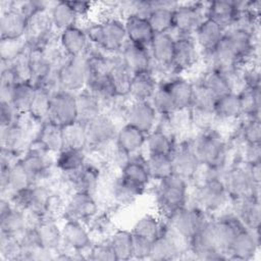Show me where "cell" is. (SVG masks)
I'll return each instance as SVG.
<instances>
[{
    "instance_id": "obj_3",
    "label": "cell",
    "mask_w": 261,
    "mask_h": 261,
    "mask_svg": "<svg viewBox=\"0 0 261 261\" xmlns=\"http://www.w3.org/2000/svg\"><path fill=\"white\" fill-rule=\"evenodd\" d=\"M155 196L160 212L167 218L172 212L187 205L188 180L171 174L158 181Z\"/></svg>"
},
{
    "instance_id": "obj_34",
    "label": "cell",
    "mask_w": 261,
    "mask_h": 261,
    "mask_svg": "<svg viewBox=\"0 0 261 261\" xmlns=\"http://www.w3.org/2000/svg\"><path fill=\"white\" fill-rule=\"evenodd\" d=\"M108 75L114 87L116 96L119 98L128 96L130 82L134 73L123 63L121 57H113Z\"/></svg>"
},
{
    "instance_id": "obj_11",
    "label": "cell",
    "mask_w": 261,
    "mask_h": 261,
    "mask_svg": "<svg viewBox=\"0 0 261 261\" xmlns=\"http://www.w3.org/2000/svg\"><path fill=\"white\" fill-rule=\"evenodd\" d=\"M98 213V203L95 196L73 192L64 206V216L66 219H73L81 222L90 221Z\"/></svg>"
},
{
    "instance_id": "obj_48",
    "label": "cell",
    "mask_w": 261,
    "mask_h": 261,
    "mask_svg": "<svg viewBox=\"0 0 261 261\" xmlns=\"http://www.w3.org/2000/svg\"><path fill=\"white\" fill-rule=\"evenodd\" d=\"M162 230V221L152 214H146L139 218L133 226L132 232L154 241Z\"/></svg>"
},
{
    "instance_id": "obj_36",
    "label": "cell",
    "mask_w": 261,
    "mask_h": 261,
    "mask_svg": "<svg viewBox=\"0 0 261 261\" xmlns=\"http://www.w3.org/2000/svg\"><path fill=\"white\" fill-rule=\"evenodd\" d=\"M37 140L49 153H58L64 148L62 126L45 120L39 130Z\"/></svg>"
},
{
    "instance_id": "obj_10",
    "label": "cell",
    "mask_w": 261,
    "mask_h": 261,
    "mask_svg": "<svg viewBox=\"0 0 261 261\" xmlns=\"http://www.w3.org/2000/svg\"><path fill=\"white\" fill-rule=\"evenodd\" d=\"M173 174L186 180H192L199 166L201 165L192 145V141H182L175 144L170 155Z\"/></svg>"
},
{
    "instance_id": "obj_25",
    "label": "cell",
    "mask_w": 261,
    "mask_h": 261,
    "mask_svg": "<svg viewBox=\"0 0 261 261\" xmlns=\"http://www.w3.org/2000/svg\"><path fill=\"white\" fill-rule=\"evenodd\" d=\"M161 85H163L170 93L176 110L190 109L192 107L194 97L193 83L181 76H172L162 82Z\"/></svg>"
},
{
    "instance_id": "obj_4",
    "label": "cell",
    "mask_w": 261,
    "mask_h": 261,
    "mask_svg": "<svg viewBox=\"0 0 261 261\" xmlns=\"http://www.w3.org/2000/svg\"><path fill=\"white\" fill-rule=\"evenodd\" d=\"M223 182L231 201L247 197H259L260 184L254 180L250 165L241 159L224 170Z\"/></svg>"
},
{
    "instance_id": "obj_12",
    "label": "cell",
    "mask_w": 261,
    "mask_h": 261,
    "mask_svg": "<svg viewBox=\"0 0 261 261\" xmlns=\"http://www.w3.org/2000/svg\"><path fill=\"white\" fill-rule=\"evenodd\" d=\"M157 119V112L150 101H135L127 104L124 120L125 123L130 124L146 135L155 128Z\"/></svg>"
},
{
    "instance_id": "obj_51",
    "label": "cell",
    "mask_w": 261,
    "mask_h": 261,
    "mask_svg": "<svg viewBox=\"0 0 261 261\" xmlns=\"http://www.w3.org/2000/svg\"><path fill=\"white\" fill-rule=\"evenodd\" d=\"M194 86V97H193V104L190 109L200 112L206 113H214V104L216 98L213 96L212 93L209 92L199 81Z\"/></svg>"
},
{
    "instance_id": "obj_59",
    "label": "cell",
    "mask_w": 261,
    "mask_h": 261,
    "mask_svg": "<svg viewBox=\"0 0 261 261\" xmlns=\"http://www.w3.org/2000/svg\"><path fill=\"white\" fill-rule=\"evenodd\" d=\"M19 113L11 103L0 102V122L1 126H7L16 122Z\"/></svg>"
},
{
    "instance_id": "obj_42",
    "label": "cell",
    "mask_w": 261,
    "mask_h": 261,
    "mask_svg": "<svg viewBox=\"0 0 261 261\" xmlns=\"http://www.w3.org/2000/svg\"><path fill=\"white\" fill-rule=\"evenodd\" d=\"M36 91V86L30 81L19 82L15 85L11 97V104L19 114L28 113L30 111Z\"/></svg>"
},
{
    "instance_id": "obj_52",
    "label": "cell",
    "mask_w": 261,
    "mask_h": 261,
    "mask_svg": "<svg viewBox=\"0 0 261 261\" xmlns=\"http://www.w3.org/2000/svg\"><path fill=\"white\" fill-rule=\"evenodd\" d=\"M151 104L157 114H160V116H169L176 110L174 101L170 93L161 84L158 85L154 95L152 96Z\"/></svg>"
},
{
    "instance_id": "obj_21",
    "label": "cell",
    "mask_w": 261,
    "mask_h": 261,
    "mask_svg": "<svg viewBox=\"0 0 261 261\" xmlns=\"http://www.w3.org/2000/svg\"><path fill=\"white\" fill-rule=\"evenodd\" d=\"M120 52L123 63L134 74L151 70L152 57L148 47L127 41Z\"/></svg>"
},
{
    "instance_id": "obj_7",
    "label": "cell",
    "mask_w": 261,
    "mask_h": 261,
    "mask_svg": "<svg viewBox=\"0 0 261 261\" xmlns=\"http://www.w3.org/2000/svg\"><path fill=\"white\" fill-rule=\"evenodd\" d=\"M209 219L208 213L200 209L199 207L182 206L172 212L166 221L182 237L190 239L201 228V226Z\"/></svg>"
},
{
    "instance_id": "obj_33",
    "label": "cell",
    "mask_w": 261,
    "mask_h": 261,
    "mask_svg": "<svg viewBox=\"0 0 261 261\" xmlns=\"http://www.w3.org/2000/svg\"><path fill=\"white\" fill-rule=\"evenodd\" d=\"M36 230L42 248L53 253L60 250L63 244L62 233L53 218L44 217L36 226Z\"/></svg>"
},
{
    "instance_id": "obj_38",
    "label": "cell",
    "mask_w": 261,
    "mask_h": 261,
    "mask_svg": "<svg viewBox=\"0 0 261 261\" xmlns=\"http://www.w3.org/2000/svg\"><path fill=\"white\" fill-rule=\"evenodd\" d=\"M120 174L146 188L150 181V175L147 169L146 164V157H143L141 154L137 153L130 156L128 162L123 166V168L120 170Z\"/></svg>"
},
{
    "instance_id": "obj_50",
    "label": "cell",
    "mask_w": 261,
    "mask_h": 261,
    "mask_svg": "<svg viewBox=\"0 0 261 261\" xmlns=\"http://www.w3.org/2000/svg\"><path fill=\"white\" fill-rule=\"evenodd\" d=\"M30 69L31 82L35 85L45 75H47L52 69L56 68L52 66L41 49H30Z\"/></svg>"
},
{
    "instance_id": "obj_44",
    "label": "cell",
    "mask_w": 261,
    "mask_h": 261,
    "mask_svg": "<svg viewBox=\"0 0 261 261\" xmlns=\"http://www.w3.org/2000/svg\"><path fill=\"white\" fill-rule=\"evenodd\" d=\"M146 164L151 179L159 181L173 174L170 155L148 154L146 157Z\"/></svg>"
},
{
    "instance_id": "obj_24",
    "label": "cell",
    "mask_w": 261,
    "mask_h": 261,
    "mask_svg": "<svg viewBox=\"0 0 261 261\" xmlns=\"http://www.w3.org/2000/svg\"><path fill=\"white\" fill-rule=\"evenodd\" d=\"M152 59L158 67L172 66L174 54V37L169 33L155 34L149 46Z\"/></svg>"
},
{
    "instance_id": "obj_29",
    "label": "cell",
    "mask_w": 261,
    "mask_h": 261,
    "mask_svg": "<svg viewBox=\"0 0 261 261\" xmlns=\"http://www.w3.org/2000/svg\"><path fill=\"white\" fill-rule=\"evenodd\" d=\"M29 139H31V136L17 122L1 126V149H6L20 155L24 148L28 149L32 143Z\"/></svg>"
},
{
    "instance_id": "obj_5",
    "label": "cell",
    "mask_w": 261,
    "mask_h": 261,
    "mask_svg": "<svg viewBox=\"0 0 261 261\" xmlns=\"http://www.w3.org/2000/svg\"><path fill=\"white\" fill-rule=\"evenodd\" d=\"M86 130L89 148L96 152H103L107 147L115 142L117 127L114 119L107 113L102 112L83 123Z\"/></svg>"
},
{
    "instance_id": "obj_2",
    "label": "cell",
    "mask_w": 261,
    "mask_h": 261,
    "mask_svg": "<svg viewBox=\"0 0 261 261\" xmlns=\"http://www.w3.org/2000/svg\"><path fill=\"white\" fill-rule=\"evenodd\" d=\"M85 33L90 44L107 53L121 51L127 42L123 21L117 17H107L100 22L92 23L85 30Z\"/></svg>"
},
{
    "instance_id": "obj_6",
    "label": "cell",
    "mask_w": 261,
    "mask_h": 261,
    "mask_svg": "<svg viewBox=\"0 0 261 261\" xmlns=\"http://www.w3.org/2000/svg\"><path fill=\"white\" fill-rule=\"evenodd\" d=\"M61 89L73 94L86 88L89 77V67L86 55L68 57L65 62L57 68Z\"/></svg>"
},
{
    "instance_id": "obj_19",
    "label": "cell",
    "mask_w": 261,
    "mask_h": 261,
    "mask_svg": "<svg viewBox=\"0 0 261 261\" xmlns=\"http://www.w3.org/2000/svg\"><path fill=\"white\" fill-rule=\"evenodd\" d=\"M233 202V213L241 220L244 226L251 230L260 229L261 221V208L259 197H247Z\"/></svg>"
},
{
    "instance_id": "obj_46",
    "label": "cell",
    "mask_w": 261,
    "mask_h": 261,
    "mask_svg": "<svg viewBox=\"0 0 261 261\" xmlns=\"http://www.w3.org/2000/svg\"><path fill=\"white\" fill-rule=\"evenodd\" d=\"M64 148L84 150L87 148V137L85 126L80 121H74L70 124L62 126Z\"/></svg>"
},
{
    "instance_id": "obj_35",
    "label": "cell",
    "mask_w": 261,
    "mask_h": 261,
    "mask_svg": "<svg viewBox=\"0 0 261 261\" xmlns=\"http://www.w3.org/2000/svg\"><path fill=\"white\" fill-rule=\"evenodd\" d=\"M216 120H234L242 117V105L238 93L230 92L216 99L213 109Z\"/></svg>"
},
{
    "instance_id": "obj_20",
    "label": "cell",
    "mask_w": 261,
    "mask_h": 261,
    "mask_svg": "<svg viewBox=\"0 0 261 261\" xmlns=\"http://www.w3.org/2000/svg\"><path fill=\"white\" fill-rule=\"evenodd\" d=\"M62 243L66 249L82 252L91 247V237L84 223L73 219H66L61 228Z\"/></svg>"
},
{
    "instance_id": "obj_9",
    "label": "cell",
    "mask_w": 261,
    "mask_h": 261,
    "mask_svg": "<svg viewBox=\"0 0 261 261\" xmlns=\"http://www.w3.org/2000/svg\"><path fill=\"white\" fill-rule=\"evenodd\" d=\"M77 119L75 94L67 91H59L51 97L47 120L65 126Z\"/></svg>"
},
{
    "instance_id": "obj_60",
    "label": "cell",
    "mask_w": 261,
    "mask_h": 261,
    "mask_svg": "<svg viewBox=\"0 0 261 261\" xmlns=\"http://www.w3.org/2000/svg\"><path fill=\"white\" fill-rule=\"evenodd\" d=\"M70 7L76 14L77 18L80 17H85L87 16L91 9H92V3L87 2V1H68Z\"/></svg>"
},
{
    "instance_id": "obj_41",
    "label": "cell",
    "mask_w": 261,
    "mask_h": 261,
    "mask_svg": "<svg viewBox=\"0 0 261 261\" xmlns=\"http://www.w3.org/2000/svg\"><path fill=\"white\" fill-rule=\"evenodd\" d=\"M75 100L77 114L76 121L86 123L90 119L102 113V107L100 102L86 89L75 94Z\"/></svg>"
},
{
    "instance_id": "obj_58",
    "label": "cell",
    "mask_w": 261,
    "mask_h": 261,
    "mask_svg": "<svg viewBox=\"0 0 261 261\" xmlns=\"http://www.w3.org/2000/svg\"><path fill=\"white\" fill-rule=\"evenodd\" d=\"M241 160L249 165L261 163V144H245L243 145V153Z\"/></svg>"
},
{
    "instance_id": "obj_26",
    "label": "cell",
    "mask_w": 261,
    "mask_h": 261,
    "mask_svg": "<svg viewBox=\"0 0 261 261\" xmlns=\"http://www.w3.org/2000/svg\"><path fill=\"white\" fill-rule=\"evenodd\" d=\"M237 14V1L216 0L207 3L206 16L218 23L224 31H227L233 25Z\"/></svg>"
},
{
    "instance_id": "obj_28",
    "label": "cell",
    "mask_w": 261,
    "mask_h": 261,
    "mask_svg": "<svg viewBox=\"0 0 261 261\" xmlns=\"http://www.w3.org/2000/svg\"><path fill=\"white\" fill-rule=\"evenodd\" d=\"M154 10L148 17V21L155 34L169 33L173 30V9L177 2L153 1Z\"/></svg>"
},
{
    "instance_id": "obj_54",
    "label": "cell",
    "mask_w": 261,
    "mask_h": 261,
    "mask_svg": "<svg viewBox=\"0 0 261 261\" xmlns=\"http://www.w3.org/2000/svg\"><path fill=\"white\" fill-rule=\"evenodd\" d=\"M51 95L47 92L38 89L36 91V95L34 98V101L32 103L31 109L29 113L34 116L36 119L44 122L48 118L49 108H50V102H51Z\"/></svg>"
},
{
    "instance_id": "obj_56",
    "label": "cell",
    "mask_w": 261,
    "mask_h": 261,
    "mask_svg": "<svg viewBox=\"0 0 261 261\" xmlns=\"http://www.w3.org/2000/svg\"><path fill=\"white\" fill-rule=\"evenodd\" d=\"M133 233V232H132ZM152 241L139 234L133 233L132 241V258L134 259H150L152 250Z\"/></svg>"
},
{
    "instance_id": "obj_55",
    "label": "cell",
    "mask_w": 261,
    "mask_h": 261,
    "mask_svg": "<svg viewBox=\"0 0 261 261\" xmlns=\"http://www.w3.org/2000/svg\"><path fill=\"white\" fill-rule=\"evenodd\" d=\"M0 254L3 260H20L21 245L19 237L0 233Z\"/></svg>"
},
{
    "instance_id": "obj_22",
    "label": "cell",
    "mask_w": 261,
    "mask_h": 261,
    "mask_svg": "<svg viewBox=\"0 0 261 261\" xmlns=\"http://www.w3.org/2000/svg\"><path fill=\"white\" fill-rule=\"evenodd\" d=\"M224 33L225 31L218 23L206 17L195 33V41L197 46H199L203 53L207 56L211 54L219 45L224 37Z\"/></svg>"
},
{
    "instance_id": "obj_15",
    "label": "cell",
    "mask_w": 261,
    "mask_h": 261,
    "mask_svg": "<svg viewBox=\"0 0 261 261\" xmlns=\"http://www.w3.org/2000/svg\"><path fill=\"white\" fill-rule=\"evenodd\" d=\"M27 228L25 212L11 204L8 199L2 198L0 204L1 233L19 237Z\"/></svg>"
},
{
    "instance_id": "obj_43",
    "label": "cell",
    "mask_w": 261,
    "mask_h": 261,
    "mask_svg": "<svg viewBox=\"0 0 261 261\" xmlns=\"http://www.w3.org/2000/svg\"><path fill=\"white\" fill-rule=\"evenodd\" d=\"M199 82L207 90H209V92L212 93L216 99L220 96L232 92L228 77L222 72L213 68H208L203 76L199 80Z\"/></svg>"
},
{
    "instance_id": "obj_45",
    "label": "cell",
    "mask_w": 261,
    "mask_h": 261,
    "mask_svg": "<svg viewBox=\"0 0 261 261\" xmlns=\"http://www.w3.org/2000/svg\"><path fill=\"white\" fill-rule=\"evenodd\" d=\"M261 88H244L238 94L242 105V117H260Z\"/></svg>"
},
{
    "instance_id": "obj_32",
    "label": "cell",
    "mask_w": 261,
    "mask_h": 261,
    "mask_svg": "<svg viewBox=\"0 0 261 261\" xmlns=\"http://www.w3.org/2000/svg\"><path fill=\"white\" fill-rule=\"evenodd\" d=\"M146 188L123 177L121 174L112 182L111 196L118 205H130L138 197L143 195Z\"/></svg>"
},
{
    "instance_id": "obj_39",
    "label": "cell",
    "mask_w": 261,
    "mask_h": 261,
    "mask_svg": "<svg viewBox=\"0 0 261 261\" xmlns=\"http://www.w3.org/2000/svg\"><path fill=\"white\" fill-rule=\"evenodd\" d=\"M175 144V137L159 127H155L147 135L145 145L147 146L148 154L171 155Z\"/></svg>"
},
{
    "instance_id": "obj_57",
    "label": "cell",
    "mask_w": 261,
    "mask_h": 261,
    "mask_svg": "<svg viewBox=\"0 0 261 261\" xmlns=\"http://www.w3.org/2000/svg\"><path fill=\"white\" fill-rule=\"evenodd\" d=\"M91 260L96 261H112L116 260L115 254L108 241L98 243L90 247V253L88 256Z\"/></svg>"
},
{
    "instance_id": "obj_13",
    "label": "cell",
    "mask_w": 261,
    "mask_h": 261,
    "mask_svg": "<svg viewBox=\"0 0 261 261\" xmlns=\"http://www.w3.org/2000/svg\"><path fill=\"white\" fill-rule=\"evenodd\" d=\"M198 46L193 36L177 35L174 38L172 67L176 73L192 68L199 58Z\"/></svg>"
},
{
    "instance_id": "obj_53",
    "label": "cell",
    "mask_w": 261,
    "mask_h": 261,
    "mask_svg": "<svg viewBox=\"0 0 261 261\" xmlns=\"http://www.w3.org/2000/svg\"><path fill=\"white\" fill-rule=\"evenodd\" d=\"M28 48L24 38L21 39H1L0 57L1 62L9 63L20 55Z\"/></svg>"
},
{
    "instance_id": "obj_14",
    "label": "cell",
    "mask_w": 261,
    "mask_h": 261,
    "mask_svg": "<svg viewBox=\"0 0 261 261\" xmlns=\"http://www.w3.org/2000/svg\"><path fill=\"white\" fill-rule=\"evenodd\" d=\"M217 249L227 258V251L238 232L245 226L234 213L225 214L213 220Z\"/></svg>"
},
{
    "instance_id": "obj_40",
    "label": "cell",
    "mask_w": 261,
    "mask_h": 261,
    "mask_svg": "<svg viewBox=\"0 0 261 261\" xmlns=\"http://www.w3.org/2000/svg\"><path fill=\"white\" fill-rule=\"evenodd\" d=\"M49 11L54 30H58L61 33L68 28L76 25L79 18L70 7L68 1L55 2Z\"/></svg>"
},
{
    "instance_id": "obj_23",
    "label": "cell",
    "mask_w": 261,
    "mask_h": 261,
    "mask_svg": "<svg viewBox=\"0 0 261 261\" xmlns=\"http://www.w3.org/2000/svg\"><path fill=\"white\" fill-rule=\"evenodd\" d=\"M58 40L61 48L68 57L85 55L90 47V42L85 30L77 27V24L62 31Z\"/></svg>"
},
{
    "instance_id": "obj_30",
    "label": "cell",
    "mask_w": 261,
    "mask_h": 261,
    "mask_svg": "<svg viewBox=\"0 0 261 261\" xmlns=\"http://www.w3.org/2000/svg\"><path fill=\"white\" fill-rule=\"evenodd\" d=\"M157 87L156 75L152 70L138 72L133 75L128 96L135 101H149Z\"/></svg>"
},
{
    "instance_id": "obj_8",
    "label": "cell",
    "mask_w": 261,
    "mask_h": 261,
    "mask_svg": "<svg viewBox=\"0 0 261 261\" xmlns=\"http://www.w3.org/2000/svg\"><path fill=\"white\" fill-rule=\"evenodd\" d=\"M206 17V7L202 2L177 3L173 9V30L181 36H193Z\"/></svg>"
},
{
    "instance_id": "obj_31",
    "label": "cell",
    "mask_w": 261,
    "mask_h": 261,
    "mask_svg": "<svg viewBox=\"0 0 261 261\" xmlns=\"http://www.w3.org/2000/svg\"><path fill=\"white\" fill-rule=\"evenodd\" d=\"M146 138L147 135L145 133L130 124L124 123L117 129L115 143L126 153L134 155L139 153L146 144Z\"/></svg>"
},
{
    "instance_id": "obj_16",
    "label": "cell",
    "mask_w": 261,
    "mask_h": 261,
    "mask_svg": "<svg viewBox=\"0 0 261 261\" xmlns=\"http://www.w3.org/2000/svg\"><path fill=\"white\" fill-rule=\"evenodd\" d=\"M260 244L259 230H251L246 227L241 229L232 241L228 251L227 259L250 260L256 254Z\"/></svg>"
},
{
    "instance_id": "obj_37",
    "label": "cell",
    "mask_w": 261,
    "mask_h": 261,
    "mask_svg": "<svg viewBox=\"0 0 261 261\" xmlns=\"http://www.w3.org/2000/svg\"><path fill=\"white\" fill-rule=\"evenodd\" d=\"M86 162V153L84 150L63 148L57 153L55 166L64 175H69L81 169Z\"/></svg>"
},
{
    "instance_id": "obj_18",
    "label": "cell",
    "mask_w": 261,
    "mask_h": 261,
    "mask_svg": "<svg viewBox=\"0 0 261 261\" xmlns=\"http://www.w3.org/2000/svg\"><path fill=\"white\" fill-rule=\"evenodd\" d=\"M29 19L17 8L12 6L2 11L0 18L1 39H21L24 38L28 30Z\"/></svg>"
},
{
    "instance_id": "obj_1",
    "label": "cell",
    "mask_w": 261,
    "mask_h": 261,
    "mask_svg": "<svg viewBox=\"0 0 261 261\" xmlns=\"http://www.w3.org/2000/svg\"><path fill=\"white\" fill-rule=\"evenodd\" d=\"M192 145L201 164L225 170L228 147L220 133L213 127L203 129Z\"/></svg>"
},
{
    "instance_id": "obj_47",
    "label": "cell",
    "mask_w": 261,
    "mask_h": 261,
    "mask_svg": "<svg viewBox=\"0 0 261 261\" xmlns=\"http://www.w3.org/2000/svg\"><path fill=\"white\" fill-rule=\"evenodd\" d=\"M132 241L133 233L129 230H116L108 240L116 260L132 259Z\"/></svg>"
},
{
    "instance_id": "obj_49",
    "label": "cell",
    "mask_w": 261,
    "mask_h": 261,
    "mask_svg": "<svg viewBox=\"0 0 261 261\" xmlns=\"http://www.w3.org/2000/svg\"><path fill=\"white\" fill-rule=\"evenodd\" d=\"M238 130V138L242 145L260 144L261 142V123L260 117H244Z\"/></svg>"
},
{
    "instance_id": "obj_17",
    "label": "cell",
    "mask_w": 261,
    "mask_h": 261,
    "mask_svg": "<svg viewBox=\"0 0 261 261\" xmlns=\"http://www.w3.org/2000/svg\"><path fill=\"white\" fill-rule=\"evenodd\" d=\"M65 176L74 192L88 193L93 196L98 192L102 178L100 168L94 164H87V162L81 169Z\"/></svg>"
},
{
    "instance_id": "obj_27",
    "label": "cell",
    "mask_w": 261,
    "mask_h": 261,
    "mask_svg": "<svg viewBox=\"0 0 261 261\" xmlns=\"http://www.w3.org/2000/svg\"><path fill=\"white\" fill-rule=\"evenodd\" d=\"M123 24L128 42L149 48L155 33L148 19L137 15H129L124 18Z\"/></svg>"
}]
</instances>
